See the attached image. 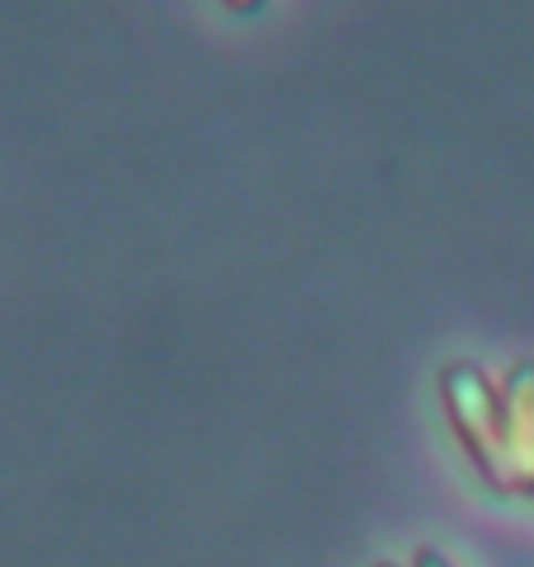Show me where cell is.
Masks as SVG:
<instances>
[{
	"label": "cell",
	"mask_w": 534,
	"mask_h": 567,
	"mask_svg": "<svg viewBox=\"0 0 534 567\" xmlns=\"http://www.w3.org/2000/svg\"><path fill=\"white\" fill-rule=\"evenodd\" d=\"M441 399L450 413V427H455L460 445L469 451V460L479 464V474L502 493V394L474 361H455V367L441 371Z\"/></svg>",
	"instance_id": "obj_1"
},
{
	"label": "cell",
	"mask_w": 534,
	"mask_h": 567,
	"mask_svg": "<svg viewBox=\"0 0 534 567\" xmlns=\"http://www.w3.org/2000/svg\"><path fill=\"white\" fill-rule=\"evenodd\" d=\"M502 493H534V361H516L502 380Z\"/></svg>",
	"instance_id": "obj_2"
},
{
	"label": "cell",
	"mask_w": 534,
	"mask_h": 567,
	"mask_svg": "<svg viewBox=\"0 0 534 567\" xmlns=\"http://www.w3.org/2000/svg\"><path fill=\"white\" fill-rule=\"evenodd\" d=\"M413 567H450V558H445L441 549H418V558H413Z\"/></svg>",
	"instance_id": "obj_3"
},
{
	"label": "cell",
	"mask_w": 534,
	"mask_h": 567,
	"mask_svg": "<svg viewBox=\"0 0 534 567\" xmlns=\"http://www.w3.org/2000/svg\"><path fill=\"white\" fill-rule=\"evenodd\" d=\"M225 6H230V10H239V14H244V10H258V0H225Z\"/></svg>",
	"instance_id": "obj_4"
},
{
	"label": "cell",
	"mask_w": 534,
	"mask_h": 567,
	"mask_svg": "<svg viewBox=\"0 0 534 567\" xmlns=\"http://www.w3.org/2000/svg\"><path fill=\"white\" fill-rule=\"evenodd\" d=\"M380 567H394V563H380Z\"/></svg>",
	"instance_id": "obj_5"
}]
</instances>
